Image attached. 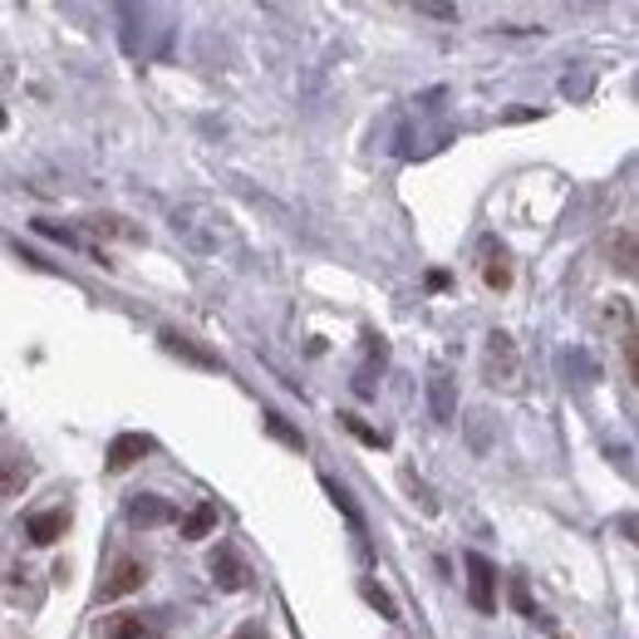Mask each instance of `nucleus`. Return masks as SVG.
<instances>
[{
	"label": "nucleus",
	"mask_w": 639,
	"mask_h": 639,
	"mask_svg": "<svg viewBox=\"0 0 639 639\" xmlns=\"http://www.w3.org/2000/svg\"><path fill=\"white\" fill-rule=\"evenodd\" d=\"M463 565H467V605L477 615H497V565L477 557V551H467Z\"/></svg>",
	"instance_id": "nucleus-1"
},
{
	"label": "nucleus",
	"mask_w": 639,
	"mask_h": 639,
	"mask_svg": "<svg viewBox=\"0 0 639 639\" xmlns=\"http://www.w3.org/2000/svg\"><path fill=\"white\" fill-rule=\"evenodd\" d=\"M123 511H129L133 527H167V521L177 517V507L167 497H158V492H133Z\"/></svg>",
	"instance_id": "nucleus-2"
},
{
	"label": "nucleus",
	"mask_w": 639,
	"mask_h": 639,
	"mask_svg": "<svg viewBox=\"0 0 639 639\" xmlns=\"http://www.w3.org/2000/svg\"><path fill=\"white\" fill-rule=\"evenodd\" d=\"M153 453V438L148 433H119L109 443V458H103V473H129L139 458Z\"/></svg>",
	"instance_id": "nucleus-3"
},
{
	"label": "nucleus",
	"mask_w": 639,
	"mask_h": 639,
	"mask_svg": "<svg viewBox=\"0 0 639 639\" xmlns=\"http://www.w3.org/2000/svg\"><path fill=\"white\" fill-rule=\"evenodd\" d=\"M487 384H517V350H511V334H492L487 340Z\"/></svg>",
	"instance_id": "nucleus-4"
},
{
	"label": "nucleus",
	"mask_w": 639,
	"mask_h": 639,
	"mask_svg": "<svg viewBox=\"0 0 639 639\" xmlns=\"http://www.w3.org/2000/svg\"><path fill=\"white\" fill-rule=\"evenodd\" d=\"M148 581V565L143 561H133V557H123L119 565H113V575L99 585V601H119V595H129V591H139V585Z\"/></svg>",
	"instance_id": "nucleus-5"
},
{
	"label": "nucleus",
	"mask_w": 639,
	"mask_h": 639,
	"mask_svg": "<svg viewBox=\"0 0 639 639\" xmlns=\"http://www.w3.org/2000/svg\"><path fill=\"white\" fill-rule=\"evenodd\" d=\"M69 531V511L65 507H55V511H35V517L25 521V537L35 541V547H55L59 537Z\"/></svg>",
	"instance_id": "nucleus-6"
},
{
	"label": "nucleus",
	"mask_w": 639,
	"mask_h": 639,
	"mask_svg": "<svg viewBox=\"0 0 639 639\" xmlns=\"http://www.w3.org/2000/svg\"><path fill=\"white\" fill-rule=\"evenodd\" d=\"M212 581L222 585V591H246V565H241V557L232 547H222L212 557Z\"/></svg>",
	"instance_id": "nucleus-7"
},
{
	"label": "nucleus",
	"mask_w": 639,
	"mask_h": 639,
	"mask_svg": "<svg viewBox=\"0 0 639 639\" xmlns=\"http://www.w3.org/2000/svg\"><path fill=\"white\" fill-rule=\"evenodd\" d=\"M103 639H158V630H153L143 615L123 610V615H109V620H103Z\"/></svg>",
	"instance_id": "nucleus-8"
},
{
	"label": "nucleus",
	"mask_w": 639,
	"mask_h": 639,
	"mask_svg": "<svg viewBox=\"0 0 639 639\" xmlns=\"http://www.w3.org/2000/svg\"><path fill=\"white\" fill-rule=\"evenodd\" d=\"M30 477H35V467L25 463V458H0V502L5 497H20V492L30 487Z\"/></svg>",
	"instance_id": "nucleus-9"
},
{
	"label": "nucleus",
	"mask_w": 639,
	"mask_h": 639,
	"mask_svg": "<svg viewBox=\"0 0 639 639\" xmlns=\"http://www.w3.org/2000/svg\"><path fill=\"white\" fill-rule=\"evenodd\" d=\"M217 521H222L217 502H197V507L183 517V541H202V537H212V531H217Z\"/></svg>",
	"instance_id": "nucleus-10"
},
{
	"label": "nucleus",
	"mask_w": 639,
	"mask_h": 639,
	"mask_svg": "<svg viewBox=\"0 0 639 639\" xmlns=\"http://www.w3.org/2000/svg\"><path fill=\"white\" fill-rule=\"evenodd\" d=\"M428 404H433L438 423H453L458 418V394H453V379H448V374H433V379H428Z\"/></svg>",
	"instance_id": "nucleus-11"
},
{
	"label": "nucleus",
	"mask_w": 639,
	"mask_h": 639,
	"mask_svg": "<svg viewBox=\"0 0 639 639\" xmlns=\"http://www.w3.org/2000/svg\"><path fill=\"white\" fill-rule=\"evenodd\" d=\"M261 418H266V433H271V438H280V443H286V448L306 453V433H300V428H290L286 418H280V414H271V408H266V414H261Z\"/></svg>",
	"instance_id": "nucleus-12"
},
{
	"label": "nucleus",
	"mask_w": 639,
	"mask_h": 639,
	"mask_svg": "<svg viewBox=\"0 0 639 639\" xmlns=\"http://www.w3.org/2000/svg\"><path fill=\"white\" fill-rule=\"evenodd\" d=\"M360 595L374 605V610L384 615V620H399V605H394V601H389V591H379L374 581H360Z\"/></svg>",
	"instance_id": "nucleus-13"
},
{
	"label": "nucleus",
	"mask_w": 639,
	"mask_h": 639,
	"mask_svg": "<svg viewBox=\"0 0 639 639\" xmlns=\"http://www.w3.org/2000/svg\"><path fill=\"white\" fill-rule=\"evenodd\" d=\"M482 280H487L492 290H507L511 286V266H507V251L497 246V256L487 261V271H482Z\"/></svg>",
	"instance_id": "nucleus-14"
},
{
	"label": "nucleus",
	"mask_w": 639,
	"mask_h": 639,
	"mask_svg": "<svg viewBox=\"0 0 639 639\" xmlns=\"http://www.w3.org/2000/svg\"><path fill=\"white\" fill-rule=\"evenodd\" d=\"M324 492H330V497H334V507H340L344 517H350V527H354V531H364V517H360V507H354V502H350V492H344L340 482H324Z\"/></svg>",
	"instance_id": "nucleus-15"
},
{
	"label": "nucleus",
	"mask_w": 639,
	"mask_h": 639,
	"mask_svg": "<svg viewBox=\"0 0 639 639\" xmlns=\"http://www.w3.org/2000/svg\"><path fill=\"white\" fill-rule=\"evenodd\" d=\"M511 605H517V615H527V620H537V605H531V595H527V581H521V575H511Z\"/></svg>",
	"instance_id": "nucleus-16"
},
{
	"label": "nucleus",
	"mask_w": 639,
	"mask_h": 639,
	"mask_svg": "<svg viewBox=\"0 0 639 639\" xmlns=\"http://www.w3.org/2000/svg\"><path fill=\"white\" fill-rule=\"evenodd\" d=\"M344 428H350V433H354V438H364V443L384 448V433H374V428H364V423H360V418H354V414H344Z\"/></svg>",
	"instance_id": "nucleus-17"
},
{
	"label": "nucleus",
	"mask_w": 639,
	"mask_h": 639,
	"mask_svg": "<svg viewBox=\"0 0 639 639\" xmlns=\"http://www.w3.org/2000/svg\"><path fill=\"white\" fill-rule=\"evenodd\" d=\"M35 232H40V236L65 241V246H75V232H65V227H55V222H35Z\"/></svg>",
	"instance_id": "nucleus-18"
},
{
	"label": "nucleus",
	"mask_w": 639,
	"mask_h": 639,
	"mask_svg": "<svg viewBox=\"0 0 639 639\" xmlns=\"http://www.w3.org/2000/svg\"><path fill=\"white\" fill-rule=\"evenodd\" d=\"M418 15H433V20H458L453 5H418Z\"/></svg>",
	"instance_id": "nucleus-19"
},
{
	"label": "nucleus",
	"mask_w": 639,
	"mask_h": 639,
	"mask_svg": "<svg viewBox=\"0 0 639 639\" xmlns=\"http://www.w3.org/2000/svg\"><path fill=\"white\" fill-rule=\"evenodd\" d=\"M232 639H266V630H261V625H241Z\"/></svg>",
	"instance_id": "nucleus-20"
},
{
	"label": "nucleus",
	"mask_w": 639,
	"mask_h": 639,
	"mask_svg": "<svg viewBox=\"0 0 639 639\" xmlns=\"http://www.w3.org/2000/svg\"><path fill=\"white\" fill-rule=\"evenodd\" d=\"M0 129H5V109H0Z\"/></svg>",
	"instance_id": "nucleus-21"
}]
</instances>
